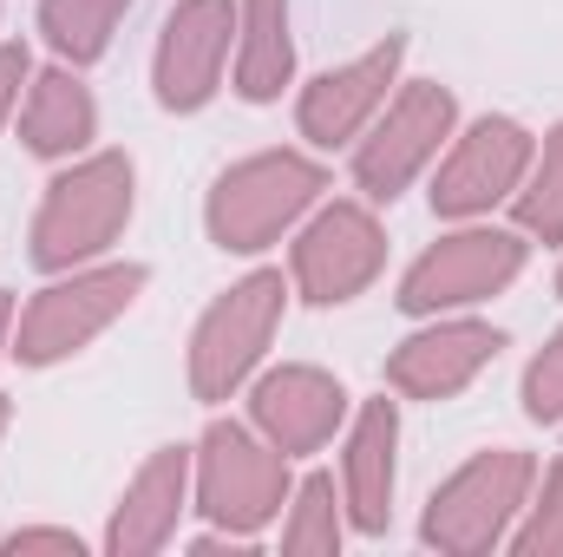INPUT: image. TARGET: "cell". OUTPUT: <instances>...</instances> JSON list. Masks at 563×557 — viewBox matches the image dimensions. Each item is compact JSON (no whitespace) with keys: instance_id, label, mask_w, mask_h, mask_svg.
<instances>
[{"instance_id":"6da1fadb","label":"cell","mask_w":563,"mask_h":557,"mask_svg":"<svg viewBox=\"0 0 563 557\" xmlns=\"http://www.w3.org/2000/svg\"><path fill=\"white\" fill-rule=\"evenodd\" d=\"M132 217V157L99 151L79 171H66L33 223V263L40 270H73L86 256H99Z\"/></svg>"},{"instance_id":"7a4b0ae2","label":"cell","mask_w":563,"mask_h":557,"mask_svg":"<svg viewBox=\"0 0 563 557\" xmlns=\"http://www.w3.org/2000/svg\"><path fill=\"white\" fill-rule=\"evenodd\" d=\"M314 190H321V171L308 157L263 151V157H250V164L217 177V190H210V237L223 250H263L314 204Z\"/></svg>"},{"instance_id":"3957f363","label":"cell","mask_w":563,"mask_h":557,"mask_svg":"<svg viewBox=\"0 0 563 557\" xmlns=\"http://www.w3.org/2000/svg\"><path fill=\"white\" fill-rule=\"evenodd\" d=\"M282 276L276 270H256L250 282H236L203 321H197V341H190V387L203 394V401H223L256 361H263V348H269V335H276L282 321Z\"/></svg>"},{"instance_id":"277c9868","label":"cell","mask_w":563,"mask_h":557,"mask_svg":"<svg viewBox=\"0 0 563 557\" xmlns=\"http://www.w3.org/2000/svg\"><path fill=\"white\" fill-rule=\"evenodd\" d=\"M525 485H531V459L525 452H478L472 466H459L432 512H426V545H445V551H485L505 538V518L525 505Z\"/></svg>"},{"instance_id":"5b68a950","label":"cell","mask_w":563,"mask_h":557,"mask_svg":"<svg viewBox=\"0 0 563 557\" xmlns=\"http://www.w3.org/2000/svg\"><path fill=\"white\" fill-rule=\"evenodd\" d=\"M452 92L445 86H407L394 106H387V119L361 139L354 151V177H361V190L367 197H380V204H394L413 177H420L426 164L439 157V144L452 132Z\"/></svg>"},{"instance_id":"8992f818","label":"cell","mask_w":563,"mask_h":557,"mask_svg":"<svg viewBox=\"0 0 563 557\" xmlns=\"http://www.w3.org/2000/svg\"><path fill=\"white\" fill-rule=\"evenodd\" d=\"M144 288L139 263H112V270H92V276H73L46 295H33V308L20 315V361L46 368L73 348H86L119 308H132V295Z\"/></svg>"},{"instance_id":"52a82bcc","label":"cell","mask_w":563,"mask_h":557,"mask_svg":"<svg viewBox=\"0 0 563 557\" xmlns=\"http://www.w3.org/2000/svg\"><path fill=\"white\" fill-rule=\"evenodd\" d=\"M288 452L282 446H256L243 426L217 419L203 433V512L230 532H256L288 492Z\"/></svg>"},{"instance_id":"ba28073f","label":"cell","mask_w":563,"mask_h":557,"mask_svg":"<svg viewBox=\"0 0 563 557\" xmlns=\"http://www.w3.org/2000/svg\"><path fill=\"white\" fill-rule=\"evenodd\" d=\"M525 270V243L511 230H459L445 237L439 250H426L420 263L400 282V308L407 315H432V308H459V302H478L492 288Z\"/></svg>"},{"instance_id":"9c48e42d","label":"cell","mask_w":563,"mask_h":557,"mask_svg":"<svg viewBox=\"0 0 563 557\" xmlns=\"http://www.w3.org/2000/svg\"><path fill=\"white\" fill-rule=\"evenodd\" d=\"M236 40V0H177L157 33V99L170 112L210 106Z\"/></svg>"},{"instance_id":"30bf717a","label":"cell","mask_w":563,"mask_h":557,"mask_svg":"<svg viewBox=\"0 0 563 557\" xmlns=\"http://www.w3.org/2000/svg\"><path fill=\"white\" fill-rule=\"evenodd\" d=\"M531 164V132L518 119H478L465 139L452 144V157L432 177V210L439 217H478L498 197H511L525 184Z\"/></svg>"},{"instance_id":"8fae6325","label":"cell","mask_w":563,"mask_h":557,"mask_svg":"<svg viewBox=\"0 0 563 557\" xmlns=\"http://www.w3.org/2000/svg\"><path fill=\"white\" fill-rule=\"evenodd\" d=\"M380 256H387L380 223L361 204H334V210H321L301 230V243H295V282L308 288V302H347V295H361L374 282Z\"/></svg>"},{"instance_id":"7c38bea8","label":"cell","mask_w":563,"mask_h":557,"mask_svg":"<svg viewBox=\"0 0 563 557\" xmlns=\"http://www.w3.org/2000/svg\"><path fill=\"white\" fill-rule=\"evenodd\" d=\"M400 53H407V46L387 40V46H374V53H361V59L321 73V79L301 92V132L314 144L361 139V125L387 106V86H394V73H400Z\"/></svg>"},{"instance_id":"4fadbf2b","label":"cell","mask_w":563,"mask_h":557,"mask_svg":"<svg viewBox=\"0 0 563 557\" xmlns=\"http://www.w3.org/2000/svg\"><path fill=\"white\" fill-rule=\"evenodd\" d=\"M498 348H505V335L485 328V321H439V328L413 335V341L387 361V381H394L400 394L445 401V394H459Z\"/></svg>"},{"instance_id":"5bb4252c","label":"cell","mask_w":563,"mask_h":557,"mask_svg":"<svg viewBox=\"0 0 563 557\" xmlns=\"http://www.w3.org/2000/svg\"><path fill=\"white\" fill-rule=\"evenodd\" d=\"M347 414L341 381H328L321 368H276L256 387V426L269 433V446L282 452H314Z\"/></svg>"},{"instance_id":"9a60e30c","label":"cell","mask_w":563,"mask_h":557,"mask_svg":"<svg viewBox=\"0 0 563 557\" xmlns=\"http://www.w3.org/2000/svg\"><path fill=\"white\" fill-rule=\"evenodd\" d=\"M394 446H400V414L394 401H374L367 414L354 419L347 439V505L361 532H387L394 512Z\"/></svg>"},{"instance_id":"2e32d148","label":"cell","mask_w":563,"mask_h":557,"mask_svg":"<svg viewBox=\"0 0 563 557\" xmlns=\"http://www.w3.org/2000/svg\"><path fill=\"white\" fill-rule=\"evenodd\" d=\"M92 132H99L92 92H86L73 73H40L33 92H26V112H20L26 151H40V157H73V151L92 144Z\"/></svg>"},{"instance_id":"e0dca14e","label":"cell","mask_w":563,"mask_h":557,"mask_svg":"<svg viewBox=\"0 0 563 557\" xmlns=\"http://www.w3.org/2000/svg\"><path fill=\"white\" fill-rule=\"evenodd\" d=\"M184 472H190L184 466V446L151 452V466L132 479V492H125V505L112 518V551H151V545L170 538L177 505H184Z\"/></svg>"},{"instance_id":"ac0fdd59","label":"cell","mask_w":563,"mask_h":557,"mask_svg":"<svg viewBox=\"0 0 563 557\" xmlns=\"http://www.w3.org/2000/svg\"><path fill=\"white\" fill-rule=\"evenodd\" d=\"M236 92L243 99H276L295 79V40H288V0H243L236 7Z\"/></svg>"},{"instance_id":"d6986e66","label":"cell","mask_w":563,"mask_h":557,"mask_svg":"<svg viewBox=\"0 0 563 557\" xmlns=\"http://www.w3.org/2000/svg\"><path fill=\"white\" fill-rule=\"evenodd\" d=\"M132 0H40V33L53 40L59 59L86 66L112 46V26L125 20Z\"/></svg>"},{"instance_id":"ffe728a7","label":"cell","mask_w":563,"mask_h":557,"mask_svg":"<svg viewBox=\"0 0 563 557\" xmlns=\"http://www.w3.org/2000/svg\"><path fill=\"white\" fill-rule=\"evenodd\" d=\"M518 223L544 243H563V125L544 139V157H538V171L518 197Z\"/></svg>"},{"instance_id":"44dd1931","label":"cell","mask_w":563,"mask_h":557,"mask_svg":"<svg viewBox=\"0 0 563 557\" xmlns=\"http://www.w3.org/2000/svg\"><path fill=\"white\" fill-rule=\"evenodd\" d=\"M282 545H288V551H334V545H341V518H334V479H321V472H314V479L295 492V518H288Z\"/></svg>"},{"instance_id":"7402d4cb","label":"cell","mask_w":563,"mask_h":557,"mask_svg":"<svg viewBox=\"0 0 563 557\" xmlns=\"http://www.w3.org/2000/svg\"><path fill=\"white\" fill-rule=\"evenodd\" d=\"M525 414L531 419H563V335L531 361V374H525Z\"/></svg>"},{"instance_id":"603a6c76","label":"cell","mask_w":563,"mask_h":557,"mask_svg":"<svg viewBox=\"0 0 563 557\" xmlns=\"http://www.w3.org/2000/svg\"><path fill=\"white\" fill-rule=\"evenodd\" d=\"M518 551H563V459L544 472V499H538V518L518 532Z\"/></svg>"},{"instance_id":"cb8c5ba5","label":"cell","mask_w":563,"mask_h":557,"mask_svg":"<svg viewBox=\"0 0 563 557\" xmlns=\"http://www.w3.org/2000/svg\"><path fill=\"white\" fill-rule=\"evenodd\" d=\"M20 86H26V46H0V125L20 106Z\"/></svg>"},{"instance_id":"d4e9b609","label":"cell","mask_w":563,"mask_h":557,"mask_svg":"<svg viewBox=\"0 0 563 557\" xmlns=\"http://www.w3.org/2000/svg\"><path fill=\"white\" fill-rule=\"evenodd\" d=\"M13 551H79V538L73 532H20Z\"/></svg>"},{"instance_id":"484cf974","label":"cell","mask_w":563,"mask_h":557,"mask_svg":"<svg viewBox=\"0 0 563 557\" xmlns=\"http://www.w3.org/2000/svg\"><path fill=\"white\" fill-rule=\"evenodd\" d=\"M7 321H13V295L0 288V348H7Z\"/></svg>"},{"instance_id":"4316f807","label":"cell","mask_w":563,"mask_h":557,"mask_svg":"<svg viewBox=\"0 0 563 557\" xmlns=\"http://www.w3.org/2000/svg\"><path fill=\"white\" fill-rule=\"evenodd\" d=\"M0 433H7V401H0Z\"/></svg>"},{"instance_id":"83f0119b","label":"cell","mask_w":563,"mask_h":557,"mask_svg":"<svg viewBox=\"0 0 563 557\" xmlns=\"http://www.w3.org/2000/svg\"><path fill=\"white\" fill-rule=\"evenodd\" d=\"M558 288H563V276H558Z\"/></svg>"}]
</instances>
